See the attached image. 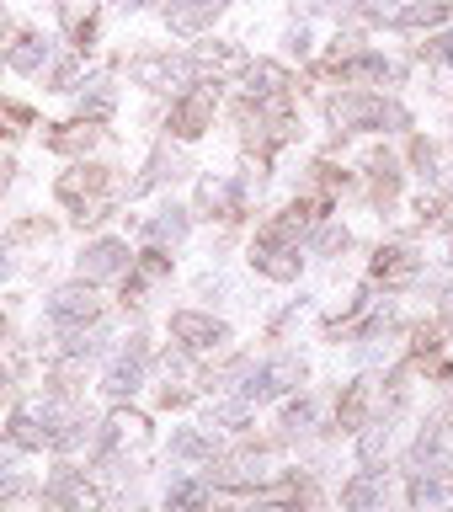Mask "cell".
<instances>
[{"instance_id": "6da1fadb", "label": "cell", "mask_w": 453, "mask_h": 512, "mask_svg": "<svg viewBox=\"0 0 453 512\" xmlns=\"http://www.w3.org/2000/svg\"><path fill=\"white\" fill-rule=\"evenodd\" d=\"M331 118L336 128H384V123H406V112L395 102H384V96H368V91H352V96H336L331 102Z\"/></svg>"}, {"instance_id": "7a4b0ae2", "label": "cell", "mask_w": 453, "mask_h": 512, "mask_svg": "<svg viewBox=\"0 0 453 512\" xmlns=\"http://www.w3.org/2000/svg\"><path fill=\"white\" fill-rule=\"evenodd\" d=\"M251 262L267 272V278H278V283H288L299 272V246H294V219L288 224H272V230L256 240V251H251Z\"/></svg>"}, {"instance_id": "3957f363", "label": "cell", "mask_w": 453, "mask_h": 512, "mask_svg": "<svg viewBox=\"0 0 453 512\" xmlns=\"http://www.w3.org/2000/svg\"><path fill=\"white\" fill-rule=\"evenodd\" d=\"M134 70L139 86H150V91H171V86H192V75H198V64L192 59H171V54H144L128 64Z\"/></svg>"}, {"instance_id": "277c9868", "label": "cell", "mask_w": 453, "mask_h": 512, "mask_svg": "<svg viewBox=\"0 0 453 512\" xmlns=\"http://www.w3.org/2000/svg\"><path fill=\"white\" fill-rule=\"evenodd\" d=\"M171 336L182 347H219V342H230V326L224 320H214V315H198V310H176L171 315Z\"/></svg>"}, {"instance_id": "5b68a950", "label": "cell", "mask_w": 453, "mask_h": 512, "mask_svg": "<svg viewBox=\"0 0 453 512\" xmlns=\"http://www.w3.org/2000/svg\"><path fill=\"white\" fill-rule=\"evenodd\" d=\"M128 267V246L123 240H91L86 251H80V278L86 283H102V278H118V272Z\"/></svg>"}, {"instance_id": "8992f818", "label": "cell", "mask_w": 453, "mask_h": 512, "mask_svg": "<svg viewBox=\"0 0 453 512\" xmlns=\"http://www.w3.org/2000/svg\"><path fill=\"white\" fill-rule=\"evenodd\" d=\"M288 384H299V363L294 358H278V363L251 368L246 384H240V395H246V400H272V395H283Z\"/></svg>"}, {"instance_id": "52a82bcc", "label": "cell", "mask_w": 453, "mask_h": 512, "mask_svg": "<svg viewBox=\"0 0 453 512\" xmlns=\"http://www.w3.org/2000/svg\"><path fill=\"white\" fill-rule=\"evenodd\" d=\"M48 320H54V326H86V320H96V294H91V283L86 288H59L54 299H48Z\"/></svg>"}, {"instance_id": "ba28073f", "label": "cell", "mask_w": 453, "mask_h": 512, "mask_svg": "<svg viewBox=\"0 0 453 512\" xmlns=\"http://www.w3.org/2000/svg\"><path fill=\"white\" fill-rule=\"evenodd\" d=\"M144 342H128V352H118V363L107 368V379H102V390L112 395V400H123V395H134L139 390V379H144Z\"/></svg>"}, {"instance_id": "9c48e42d", "label": "cell", "mask_w": 453, "mask_h": 512, "mask_svg": "<svg viewBox=\"0 0 453 512\" xmlns=\"http://www.w3.org/2000/svg\"><path fill=\"white\" fill-rule=\"evenodd\" d=\"M43 496H48L59 512H96V496H91V486H86L75 470H54V480L43 486Z\"/></svg>"}, {"instance_id": "30bf717a", "label": "cell", "mask_w": 453, "mask_h": 512, "mask_svg": "<svg viewBox=\"0 0 453 512\" xmlns=\"http://www.w3.org/2000/svg\"><path fill=\"white\" fill-rule=\"evenodd\" d=\"M208 123H214V96H208V91L182 96V102H176V112H171V128H176L182 139H198Z\"/></svg>"}, {"instance_id": "8fae6325", "label": "cell", "mask_w": 453, "mask_h": 512, "mask_svg": "<svg viewBox=\"0 0 453 512\" xmlns=\"http://www.w3.org/2000/svg\"><path fill=\"white\" fill-rule=\"evenodd\" d=\"M224 6H230V0H171L166 22H171V32H203Z\"/></svg>"}, {"instance_id": "7c38bea8", "label": "cell", "mask_w": 453, "mask_h": 512, "mask_svg": "<svg viewBox=\"0 0 453 512\" xmlns=\"http://www.w3.org/2000/svg\"><path fill=\"white\" fill-rule=\"evenodd\" d=\"M102 187H107V171H102V166H75V171L59 182V198L70 203V208H80V214H86V203H91Z\"/></svg>"}, {"instance_id": "4fadbf2b", "label": "cell", "mask_w": 453, "mask_h": 512, "mask_svg": "<svg viewBox=\"0 0 453 512\" xmlns=\"http://www.w3.org/2000/svg\"><path fill=\"white\" fill-rule=\"evenodd\" d=\"M342 507H347V512H374V507H379V480H374V475L347 480V486H342Z\"/></svg>"}, {"instance_id": "5bb4252c", "label": "cell", "mask_w": 453, "mask_h": 512, "mask_svg": "<svg viewBox=\"0 0 453 512\" xmlns=\"http://www.w3.org/2000/svg\"><path fill=\"white\" fill-rule=\"evenodd\" d=\"M11 438L22 443V448H43L48 443V422L38 427V416H32V411H16L11 416Z\"/></svg>"}, {"instance_id": "9a60e30c", "label": "cell", "mask_w": 453, "mask_h": 512, "mask_svg": "<svg viewBox=\"0 0 453 512\" xmlns=\"http://www.w3.org/2000/svg\"><path fill=\"white\" fill-rule=\"evenodd\" d=\"M203 507V486L198 480H176V486L166 491V512H198Z\"/></svg>"}, {"instance_id": "2e32d148", "label": "cell", "mask_w": 453, "mask_h": 512, "mask_svg": "<svg viewBox=\"0 0 453 512\" xmlns=\"http://www.w3.org/2000/svg\"><path fill=\"white\" fill-rule=\"evenodd\" d=\"M198 64H214V70H246V54L230 48V43H208L198 54Z\"/></svg>"}, {"instance_id": "e0dca14e", "label": "cell", "mask_w": 453, "mask_h": 512, "mask_svg": "<svg viewBox=\"0 0 453 512\" xmlns=\"http://www.w3.org/2000/svg\"><path fill=\"white\" fill-rule=\"evenodd\" d=\"M198 198H203V208H219V214H235V187H230V182H214V176H208V182L198 187Z\"/></svg>"}, {"instance_id": "ac0fdd59", "label": "cell", "mask_w": 453, "mask_h": 512, "mask_svg": "<svg viewBox=\"0 0 453 512\" xmlns=\"http://www.w3.org/2000/svg\"><path fill=\"white\" fill-rule=\"evenodd\" d=\"M187 235V214L182 208H166L160 219H150V240H182Z\"/></svg>"}, {"instance_id": "d6986e66", "label": "cell", "mask_w": 453, "mask_h": 512, "mask_svg": "<svg viewBox=\"0 0 453 512\" xmlns=\"http://www.w3.org/2000/svg\"><path fill=\"white\" fill-rule=\"evenodd\" d=\"M43 54H48V48H43L38 38H22V48H11V54H6V64H11V70H38V64H43Z\"/></svg>"}, {"instance_id": "ffe728a7", "label": "cell", "mask_w": 453, "mask_h": 512, "mask_svg": "<svg viewBox=\"0 0 453 512\" xmlns=\"http://www.w3.org/2000/svg\"><path fill=\"white\" fill-rule=\"evenodd\" d=\"M443 16H448V6H443V0H427V6H411V11H400L395 22H400V27H422V22H443Z\"/></svg>"}, {"instance_id": "44dd1931", "label": "cell", "mask_w": 453, "mask_h": 512, "mask_svg": "<svg viewBox=\"0 0 453 512\" xmlns=\"http://www.w3.org/2000/svg\"><path fill=\"white\" fill-rule=\"evenodd\" d=\"M171 454H176V459H208L214 448H208L198 432H176V438H171Z\"/></svg>"}, {"instance_id": "7402d4cb", "label": "cell", "mask_w": 453, "mask_h": 512, "mask_svg": "<svg viewBox=\"0 0 453 512\" xmlns=\"http://www.w3.org/2000/svg\"><path fill=\"white\" fill-rule=\"evenodd\" d=\"M443 502V486H438V480H416V486H411V507L416 512H427V507H438Z\"/></svg>"}, {"instance_id": "603a6c76", "label": "cell", "mask_w": 453, "mask_h": 512, "mask_svg": "<svg viewBox=\"0 0 453 512\" xmlns=\"http://www.w3.org/2000/svg\"><path fill=\"white\" fill-rule=\"evenodd\" d=\"M379 272H390V278H411L406 251H384V256H379Z\"/></svg>"}, {"instance_id": "cb8c5ba5", "label": "cell", "mask_w": 453, "mask_h": 512, "mask_svg": "<svg viewBox=\"0 0 453 512\" xmlns=\"http://www.w3.org/2000/svg\"><path fill=\"white\" fill-rule=\"evenodd\" d=\"M310 416H315V406H310V400H299V406H288V416H283V427H288V432H299L304 422H310Z\"/></svg>"}, {"instance_id": "d4e9b609", "label": "cell", "mask_w": 453, "mask_h": 512, "mask_svg": "<svg viewBox=\"0 0 453 512\" xmlns=\"http://www.w3.org/2000/svg\"><path fill=\"white\" fill-rule=\"evenodd\" d=\"M358 416H363V384L347 395V406H342V427H358Z\"/></svg>"}, {"instance_id": "484cf974", "label": "cell", "mask_w": 453, "mask_h": 512, "mask_svg": "<svg viewBox=\"0 0 453 512\" xmlns=\"http://www.w3.org/2000/svg\"><path fill=\"white\" fill-rule=\"evenodd\" d=\"M214 422H224V427H246V406H214Z\"/></svg>"}, {"instance_id": "4316f807", "label": "cell", "mask_w": 453, "mask_h": 512, "mask_svg": "<svg viewBox=\"0 0 453 512\" xmlns=\"http://www.w3.org/2000/svg\"><path fill=\"white\" fill-rule=\"evenodd\" d=\"M432 54H438L443 64H453V32H443V38H432Z\"/></svg>"}, {"instance_id": "83f0119b", "label": "cell", "mask_w": 453, "mask_h": 512, "mask_svg": "<svg viewBox=\"0 0 453 512\" xmlns=\"http://www.w3.org/2000/svg\"><path fill=\"white\" fill-rule=\"evenodd\" d=\"M6 486H11V464L0 459V491H6Z\"/></svg>"}, {"instance_id": "f1b7e54d", "label": "cell", "mask_w": 453, "mask_h": 512, "mask_svg": "<svg viewBox=\"0 0 453 512\" xmlns=\"http://www.w3.org/2000/svg\"><path fill=\"white\" fill-rule=\"evenodd\" d=\"M123 6H128V11H144V6H155V0H123Z\"/></svg>"}]
</instances>
